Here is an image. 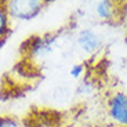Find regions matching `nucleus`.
Segmentation results:
<instances>
[{"label":"nucleus","mask_w":127,"mask_h":127,"mask_svg":"<svg viewBox=\"0 0 127 127\" xmlns=\"http://www.w3.org/2000/svg\"><path fill=\"white\" fill-rule=\"evenodd\" d=\"M106 123L111 127H127V93L113 90L105 101Z\"/></svg>","instance_id":"1"},{"label":"nucleus","mask_w":127,"mask_h":127,"mask_svg":"<svg viewBox=\"0 0 127 127\" xmlns=\"http://www.w3.org/2000/svg\"><path fill=\"white\" fill-rule=\"evenodd\" d=\"M11 21H31L41 14L47 6L43 0H8L4 1Z\"/></svg>","instance_id":"2"},{"label":"nucleus","mask_w":127,"mask_h":127,"mask_svg":"<svg viewBox=\"0 0 127 127\" xmlns=\"http://www.w3.org/2000/svg\"><path fill=\"white\" fill-rule=\"evenodd\" d=\"M76 44L83 54L95 55L104 48L105 39L97 29L94 28H82L76 33Z\"/></svg>","instance_id":"3"},{"label":"nucleus","mask_w":127,"mask_h":127,"mask_svg":"<svg viewBox=\"0 0 127 127\" xmlns=\"http://www.w3.org/2000/svg\"><path fill=\"white\" fill-rule=\"evenodd\" d=\"M124 6L113 0H99L94 3V13L99 21L105 24H116L124 17Z\"/></svg>","instance_id":"4"},{"label":"nucleus","mask_w":127,"mask_h":127,"mask_svg":"<svg viewBox=\"0 0 127 127\" xmlns=\"http://www.w3.org/2000/svg\"><path fill=\"white\" fill-rule=\"evenodd\" d=\"M55 37L51 35L47 36H36V39H33L29 46V53L33 57H43L47 53H50L53 46H54Z\"/></svg>","instance_id":"5"},{"label":"nucleus","mask_w":127,"mask_h":127,"mask_svg":"<svg viewBox=\"0 0 127 127\" xmlns=\"http://www.w3.org/2000/svg\"><path fill=\"white\" fill-rule=\"evenodd\" d=\"M10 25H11V19H10V15L6 10L4 1H0V44L7 39Z\"/></svg>","instance_id":"6"},{"label":"nucleus","mask_w":127,"mask_h":127,"mask_svg":"<svg viewBox=\"0 0 127 127\" xmlns=\"http://www.w3.org/2000/svg\"><path fill=\"white\" fill-rule=\"evenodd\" d=\"M0 127H32L28 120L13 115H0Z\"/></svg>","instance_id":"7"},{"label":"nucleus","mask_w":127,"mask_h":127,"mask_svg":"<svg viewBox=\"0 0 127 127\" xmlns=\"http://www.w3.org/2000/svg\"><path fill=\"white\" fill-rule=\"evenodd\" d=\"M87 73V65L86 62H76L73 64L69 69V76L75 80H82L83 77H86Z\"/></svg>","instance_id":"8"},{"label":"nucleus","mask_w":127,"mask_h":127,"mask_svg":"<svg viewBox=\"0 0 127 127\" xmlns=\"http://www.w3.org/2000/svg\"><path fill=\"white\" fill-rule=\"evenodd\" d=\"M76 93L79 95H83V97H87V95H91L94 93V83L90 82L87 77H83L79 82V86H77Z\"/></svg>","instance_id":"9"},{"label":"nucleus","mask_w":127,"mask_h":127,"mask_svg":"<svg viewBox=\"0 0 127 127\" xmlns=\"http://www.w3.org/2000/svg\"><path fill=\"white\" fill-rule=\"evenodd\" d=\"M82 127H111L108 123H91V124H86Z\"/></svg>","instance_id":"10"}]
</instances>
